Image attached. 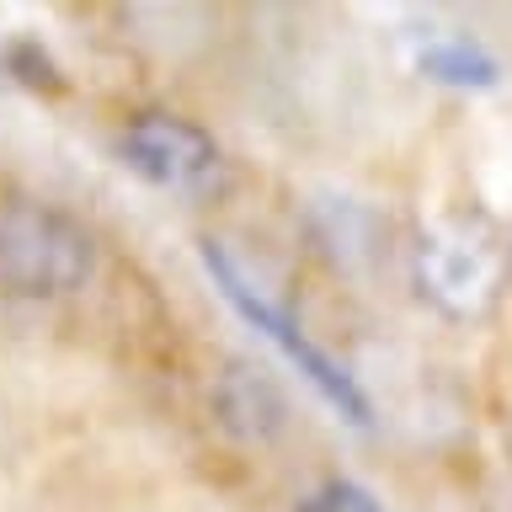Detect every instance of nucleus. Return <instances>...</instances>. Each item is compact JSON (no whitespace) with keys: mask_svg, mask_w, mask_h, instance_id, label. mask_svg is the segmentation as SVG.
Here are the masks:
<instances>
[{"mask_svg":"<svg viewBox=\"0 0 512 512\" xmlns=\"http://www.w3.org/2000/svg\"><path fill=\"white\" fill-rule=\"evenodd\" d=\"M299 512H379V502H374V491L358 486V480H326L320 491L304 496Z\"/></svg>","mask_w":512,"mask_h":512,"instance_id":"423d86ee","label":"nucleus"},{"mask_svg":"<svg viewBox=\"0 0 512 512\" xmlns=\"http://www.w3.org/2000/svg\"><path fill=\"white\" fill-rule=\"evenodd\" d=\"M123 155L139 176H150L166 192H208L224 176L219 144L198 123L171 118V112H139L123 128Z\"/></svg>","mask_w":512,"mask_h":512,"instance_id":"20e7f679","label":"nucleus"},{"mask_svg":"<svg viewBox=\"0 0 512 512\" xmlns=\"http://www.w3.org/2000/svg\"><path fill=\"white\" fill-rule=\"evenodd\" d=\"M416 288L443 315H486L507 283V246L486 219L448 214L416 240Z\"/></svg>","mask_w":512,"mask_h":512,"instance_id":"f03ea898","label":"nucleus"},{"mask_svg":"<svg viewBox=\"0 0 512 512\" xmlns=\"http://www.w3.org/2000/svg\"><path fill=\"white\" fill-rule=\"evenodd\" d=\"M203 262H208V272H214V283L224 288V299H230L235 310L246 315L251 326L262 331L267 342L278 347V352L299 368L304 379L315 384V395L326 400V406H336V411L347 416V422H368V400H363L358 384L347 379V368H336V363L326 358V352H320V347L310 342V336H304L299 320L288 315L283 304H272V299L262 294V288H256V283L246 278V272H240V262L219 246V240H203Z\"/></svg>","mask_w":512,"mask_h":512,"instance_id":"7ed1b4c3","label":"nucleus"},{"mask_svg":"<svg viewBox=\"0 0 512 512\" xmlns=\"http://www.w3.org/2000/svg\"><path fill=\"white\" fill-rule=\"evenodd\" d=\"M96 267V240L86 224L54 203L16 198L0 208V294L59 299L75 294Z\"/></svg>","mask_w":512,"mask_h":512,"instance_id":"f257e3e1","label":"nucleus"},{"mask_svg":"<svg viewBox=\"0 0 512 512\" xmlns=\"http://www.w3.org/2000/svg\"><path fill=\"white\" fill-rule=\"evenodd\" d=\"M416 64H422L432 80H443V86H491L496 80L491 54L470 38H432L422 54H416Z\"/></svg>","mask_w":512,"mask_h":512,"instance_id":"39448f33","label":"nucleus"}]
</instances>
